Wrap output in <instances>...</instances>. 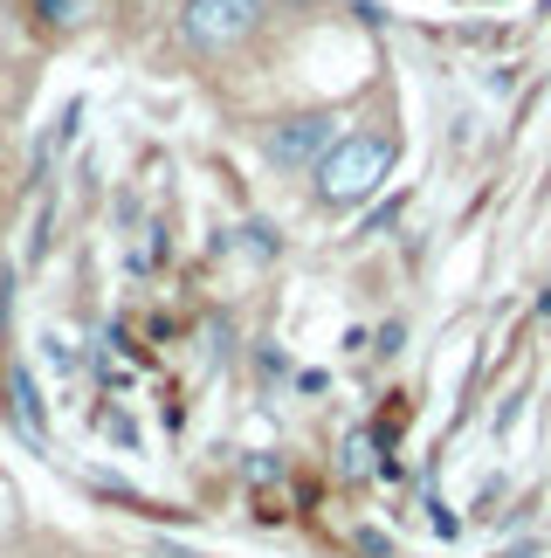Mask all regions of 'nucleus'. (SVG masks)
Here are the masks:
<instances>
[{
    "label": "nucleus",
    "mask_w": 551,
    "mask_h": 558,
    "mask_svg": "<svg viewBox=\"0 0 551 558\" xmlns=\"http://www.w3.org/2000/svg\"><path fill=\"white\" fill-rule=\"evenodd\" d=\"M387 173H393V138L345 132L325 159H317V201H325V207H358V201L379 193Z\"/></svg>",
    "instance_id": "obj_1"
},
{
    "label": "nucleus",
    "mask_w": 551,
    "mask_h": 558,
    "mask_svg": "<svg viewBox=\"0 0 551 558\" xmlns=\"http://www.w3.org/2000/svg\"><path fill=\"white\" fill-rule=\"evenodd\" d=\"M256 21H262V0H186L180 28L194 49H235V41L256 35Z\"/></svg>",
    "instance_id": "obj_2"
},
{
    "label": "nucleus",
    "mask_w": 551,
    "mask_h": 558,
    "mask_svg": "<svg viewBox=\"0 0 551 558\" xmlns=\"http://www.w3.org/2000/svg\"><path fill=\"white\" fill-rule=\"evenodd\" d=\"M338 145V118L325 111H304V118H283V124H269V138H262V159L276 166V173H296V166H317Z\"/></svg>",
    "instance_id": "obj_3"
},
{
    "label": "nucleus",
    "mask_w": 551,
    "mask_h": 558,
    "mask_svg": "<svg viewBox=\"0 0 551 558\" xmlns=\"http://www.w3.org/2000/svg\"><path fill=\"white\" fill-rule=\"evenodd\" d=\"M8 414H14V427H21V435H28L35 448L49 441V414H41V400H35V379H28V366H21V359L8 366Z\"/></svg>",
    "instance_id": "obj_4"
},
{
    "label": "nucleus",
    "mask_w": 551,
    "mask_h": 558,
    "mask_svg": "<svg viewBox=\"0 0 551 558\" xmlns=\"http://www.w3.org/2000/svg\"><path fill=\"white\" fill-rule=\"evenodd\" d=\"M76 8H83V0H35V14L49 21V28H70V21H76Z\"/></svg>",
    "instance_id": "obj_5"
},
{
    "label": "nucleus",
    "mask_w": 551,
    "mask_h": 558,
    "mask_svg": "<svg viewBox=\"0 0 551 558\" xmlns=\"http://www.w3.org/2000/svg\"><path fill=\"white\" fill-rule=\"evenodd\" d=\"M0 49H8V28H0Z\"/></svg>",
    "instance_id": "obj_6"
}]
</instances>
